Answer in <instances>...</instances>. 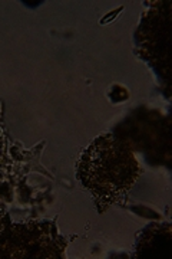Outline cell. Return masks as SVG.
I'll list each match as a JSON object with an SVG mask.
<instances>
[{
    "label": "cell",
    "instance_id": "6da1fadb",
    "mask_svg": "<svg viewBox=\"0 0 172 259\" xmlns=\"http://www.w3.org/2000/svg\"><path fill=\"white\" fill-rule=\"evenodd\" d=\"M82 180L106 206L128 192L139 176L134 154L121 141L106 136L92 143L81 161Z\"/></svg>",
    "mask_w": 172,
    "mask_h": 259
}]
</instances>
